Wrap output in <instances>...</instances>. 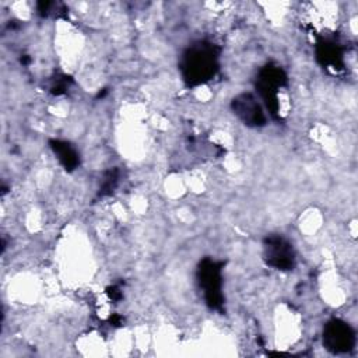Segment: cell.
Wrapping results in <instances>:
<instances>
[{"label":"cell","instance_id":"6da1fadb","mask_svg":"<svg viewBox=\"0 0 358 358\" xmlns=\"http://www.w3.org/2000/svg\"><path fill=\"white\" fill-rule=\"evenodd\" d=\"M220 67V49L210 41H197L187 46L180 56L179 70L189 87L210 81Z\"/></svg>","mask_w":358,"mask_h":358},{"label":"cell","instance_id":"7a4b0ae2","mask_svg":"<svg viewBox=\"0 0 358 358\" xmlns=\"http://www.w3.org/2000/svg\"><path fill=\"white\" fill-rule=\"evenodd\" d=\"M288 83L287 73L278 64L263 66L256 77V91L273 119H280V90Z\"/></svg>","mask_w":358,"mask_h":358},{"label":"cell","instance_id":"3957f363","mask_svg":"<svg viewBox=\"0 0 358 358\" xmlns=\"http://www.w3.org/2000/svg\"><path fill=\"white\" fill-rule=\"evenodd\" d=\"M222 267L224 263L206 257L199 263L197 267V282L203 292V298L208 308L214 310H222L224 295H222Z\"/></svg>","mask_w":358,"mask_h":358},{"label":"cell","instance_id":"277c9868","mask_svg":"<svg viewBox=\"0 0 358 358\" xmlns=\"http://www.w3.org/2000/svg\"><path fill=\"white\" fill-rule=\"evenodd\" d=\"M263 260L275 270H292L295 267V250L292 243L282 235H267L263 241Z\"/></svg>","mask_w":358,"mask_h":358},{"label":"cell","instance_id":"5b68a950","mask_svg":"<svg viewBox=\"0 0 358 358\" xmlns=\"http://www.w3.org/2000/svg\"><path fill=\"white\" fill-rule=\"evenodd\" d=\"M323 345L334 354L348 352L355 345V331L347 322L331 319L323 329Z\"/></svg>","mask_w":358,"mask_h":358},{"label":"cell","instance_id":"8992f818","mask_svg":"<svg viewBox=\"0 0 358 358\" xmlns=\"http://www.w3.org/2000/svg\"><path fill=\"white\" fill-rule=\"evenodd\" d=\"M234 115L249 127H263L267 123L263 105L250 92H241L231 101Z\"/></svg>","mask_w":358,"mask_h":358},{"label":"cell","instance_id":"52a82bcc","mask_svg":"<svg viewBox=\"0 0 358 358\" xmlns=\"http://www.w3.org/2000/svg\"><path fill=\"white\" fill-rule=\"evenodd\" d=\"M317 62L326 67L333 70H341L344 66L343 60V49L340 43L330 38H322L316 42L315 48Z\"/></svg>","mask_w":358,"mask_h":358},{"label":"cell","instance_id":"ba28073f","mask_svg":"<svg viewBox=\"0 0 358 358\" xmlns=\"http://www.w3.org/2000/svg\"><path fill=\"white\" fill-rule=\"evenodd\" d=\"M49 145H50L53 154L56 155V158L59 159L60 165L66 171L71 172L80 165V154L69 141L53 138L49 141Z\"/></svg>","mask_w":358,"mask_h":358},{"label":"cell","instance_id":"9c48e42d","mask_svg":"<svg viewBox=\"0 0 358 358\" xmlns=\"http://www.w3.org/2000/svg\"><path fill=\"white\" fill-rule=\"evenodd\" d=\"M119 183V169L117 168H110L108 169L102 179H101V185H99V189H98V196L99 197H105V196H109L113 193V190L116 189Z\"/></svg>","mask_w":358,"mask_h":358},{"label":"cell","instance_id":"30bf717a","mask_svg":"<svg viewBox=\"0 0 358 358\" xmlns=\"http://www.w3.org/2000/svg\"><path fill=\"white\" fill-rule=\"evenodd\" d=\"M71 83V78L67 77V76H62V77H57L53 80L52 85H50V92L53 95H60V94H64L66 90L69 88Z\"/></svg>","mask_w":358,"mask_h":358},{"label":"cell","instance_id":"8fae6325","mask_svg":"<svg viewBox=\"0 0 358 358\" xmlns=\"http://www.w3.org/2000/svg\"><path fill=\"white\" fill-rule=\"evenodd\" d=\"M108 295L113 299V301H119L122 298V291L117 285H112L110 288H108Z\"/></svg>","mask_w":358,"mask_h":358}]
</instances>
